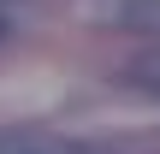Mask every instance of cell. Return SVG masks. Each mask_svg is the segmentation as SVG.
<instances>
[{
  "label": "cell",
  "instance_id": "cell-1",
  "mask_svg": "<svg viewBox=\"0 0 160 154\" xmlns=\"http://www.w3.org/2000/svg\"><path fill=\"white\" fill-rule=\"evenodd\" d=\"M0 154H113L107 142H83L48 125H6L0 131Z\"/></svg>",
  "mask_w": 160,
  "mask_h": 154
},
{
  "label": "cell",
  "instance_id": "cell-2",
  "mask_svg": "<svg viewBox=\"0 0 160 154\" xmlns=\"http://www.w3.org/2000/svg\"><path fill=\"white\" fill-rule=\"evenodd\" d=\"M131 77H137L142 89H154V95H160V47H154V53H142V59H137V71H131Z\"/></svg>",
  "mask_w": 160,
  "mask_h": 154
}]
</instances>
